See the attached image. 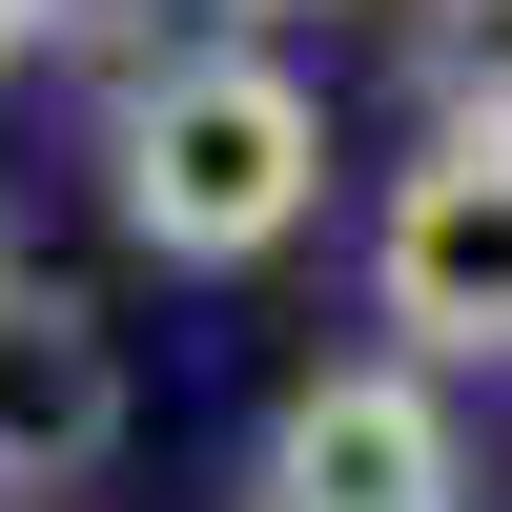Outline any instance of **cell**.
<instances>
[{"label":"cell","mask_w":512,"mask_h":512,"mask_svg":"<svg viewBox=\"0 0 512 512\" xmlns=\"http://www.w3.org/2000/svg\"><path fill=\"white\" fill-rule=\"evenodd\" d=\"M369 328L410 369H512V123H431L369 205Z\"/></svg>","instance_id":"obj_2"},{"label":"cell","mask_w":512,"mask_h":512,"mask_svg":"<svg viewBox=\"0 0 512 512\" xmlns=\"http://www.w3.org/2000/svg\"><path fill=\"white\" fill-rule=\"evenodd\" d=\"M103 205H123V246H164V267H267V246L328 205V103L267 62V41H164V62H123V103H103Z\"/></svg>","instance_id":"obj_1"},{"label":"cell","mask_w":512,"mask_h":512,"mask_svg":"<svg viewBox=\"0 0 512 512\" xmlns=\"http://www.w3.org/2000/svg\"><path fill=\"white\" fill-rule=\"evenodd\" d=\"M123 451V328L82 287H0V492H82Z\"/></svg>","instance_id":"obj_4"},{"label":"cell","mask_w":512,"mask_h":512,"mask_svg":"<svg viewBox=\"0 0 512 512\" xmlns=\"http://www.w3.org/2000/svg\"><path fill=\"white\" fill-rule=\"evenodd\" d=\"M226 21H308V0H226Z\"/></svg>","instance_id":"obj_7"},{"label":"cell","mask_w":512,"mask_h":512,"mask_svg":"<svg viewBox=\"0 0 512 512\" xmlns=\"http://www.w3.org/2000/svg\"><path fill=\"white\" fill-rule=\"evenodd\" d=\"M246 512H472V431H451V369L410 349H349L267 410L246 451Z\"/></svg>","instance_id":"obj_3"},{"label":"cell","mask_w":512,"mask_h":512,"mask_svg":"<svg viewBox=\"0 0 512 512\" xmlns=\"http://www.w3.org/2000/svg\"><path fill=\"white\" fill-rule=\"evenodd\" d=\"M0 287H21V246H0Z\"/></svg>","instance_id":"obj_8"},{"label":"cell","mask_w":512,"mask_h":512,"mask_svg":"<svg viewBox=\"0 0 512 512\" xmlns=\"http://www.w3.org/2000/svg\"><path fill=\"white\" fill-rule=\"evenodd\" d=\"M21 41H41V0H0V82H21Z\"/></svg>","instance_id":"obj_6"},{"label":"cell","mask_w":512,"mask_h":512,"mask_svg":"<svg viewBox=\"0 0 512 512\" xmlns=\"http://www.w3.org/2000/svg\"><path fill=\"white\" fill-rule=\"evenodd\" d=\"M410 82L431 123H512V0H410Z\"/></svg>","instance_id":"obj_5"}]
</instances>
